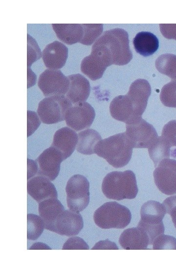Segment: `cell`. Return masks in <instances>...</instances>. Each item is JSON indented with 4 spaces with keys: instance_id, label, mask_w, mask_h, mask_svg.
I'll return each instance as SVG.
<instances>
[{
    "instance_id": "obj_23",
    "label": "cell",
    "mask_w": 176,
    "mask_h": 265,
    "mask_svg": "<svg viewBox=\"0 0 176 265\" xmlns=\"http://www.w3.org/2000/svg\"><path fill=\"white\" fill-rule=\"evenodd\" d=\"M78 136L77 151L84 155L95 154V146L102 140L99 132L94 130L88 129L79 132Z\"/></svg>"
},
{
    "instance_id": "obj_36",
    "label": "cell",
    "mask_w": 176,
    "mask_h": 265,
    "mask_svg": "<svg viewBox=\"0 0 176 265\" xmlns=\"http://www.w3.org/2000/svg\"><path fill=\"white\" fill-rule=\"evenodd\" d=\"M160 30L162 35L169 39L176 40V24H159Z\"/></svg>"
},
{
    "instance_id": "obj_21",
    "label": "cell",
    "mask_w": 176,
    "mask_h": 265,
    "mask_svg": "<svg viewBox=\"0 0 176 265\" xmlns=\"http://www.w3.org/2000/svg\"><path fill=\"white\" fill-rule=\"evenodd\" d=\"M52 26L58 38L67 45L80 42L83 38L82 24H52Z\"/></svg>"
},
{
    "instance_id": "obj_6",
    "label": "cell",
    "mask_w": 176,
    "mask_h": 265,
    "mask_svg": "<svg viewBox=\"0 0 176 265\" xmlns=\"http://www.w3.org/2000/svg\"><path fill=\"white\" fill-rule=\"evenodd\" d=\"M140 213L141 218L137 227L146 232L151 245L157 236L164 233L162 220L166 213L165 206L157 201L149 200L143 204Z\"/></svg>"
},
{
    "instance_id": "obj_33",
    "label": "cell",
    "mask_w": 176,
    "mask_h": 265,
    "mask_svg": "<svg viewBox=\"0 0 176 265\" xmlns=\"http://www.w3.org/2000/svg\"><path fill=\"white\" fill-rule=\"evenodd\" d=\"M63 250H88V244L79 237L69 238L64 244Z\"/></svg>"
},
{
    "instance_id": "obj_14",
    "label": "cell",
    "mask_w": 176,
    "mask_h": 265,
    "mask_svg": "<svg viewBox=\"0 0 176 265\" xmlns=\"http://www.w3.org/2000/svg\"><path fill=\"white\" fill-rule=\"evenodd\" d=\"M27 190L38 203L45 199L58 198L55 186L48 178L43 176H37L28 180Z\"/></svg>"
},
{
    "instance_id": "obj_39",
    "label": "cell",
    "mask_w": 176,
    "mask_h": 265,
    "mask_svg": "<svg viewBox=\"0 0 176 265\" xmlns=\"http://www.w3.org/2000/svg\"><path fill=\"white\" fill-rule=\"evenodd\" d=\"M29 249H51V248L44 243L37 242L34 243Z\"/></svg>"
},
{
    "instance_id": "obj_18",
    "label": "cell",
    "mask_w": 176,
    "mask_h": 265,
    "mask_svg": "<svg viewBox=\"0 0 176 265\" xmlns=\"http://www.w3.org/2000/svg\"><path fill=\"white\" fill-rule=\"evenodd\" d=\"M78 140L77 133L70 128L65 127L55 132L51 146L61 152L64 160L74 152Z\"/></svg>"
},
{
    "instance_id": "obj_12",
    "label": "cell",
    "mask_w": 176,
    "mask_h": 265,
    "mask_svg": "<svg viewBox=\"0 0 176 265\" xmlns=\"http://www.w3.org/2000/svg\"><path fill=\"white\" fill-rule=\"evenodd\" d=\"M95 117L94 108L88 102L78 103L66 111L65 120L67 126L75 131L89 128Z\"/></svg>"
},
{
    "instance_id": "obj_20",
    "label": "cell",
    "mask_w": 176,
    "mask_h": 265,
    "mask_svg": "<svg viewBox=\"0 0 176 265\" xmlns=\"http://www.w3.org/2000/svg\"><path fill=\"white\" fill-rule=\"evenodd\" d=\"M69 87L66 97L72 104L86 101L89 97L90 86L89 81L80 74L68 75Z\"/></svg>"
},
{
    "instance_id": "obj_34",
    "label": "cell",
    "mask_w": 176,
    "mask_h": 265,
    "mask_svg": "<svg viewBox=\"0 0 176 265\" xmlns=\"http://www.w3.org/2000/svg\"><path fill=\"white\" fill-rule=\"evenodd\" d=\"M162 204L165 206L166 213L171 216L173 222L176 228V195L166 198Z\"/></svg>"
},
{
    "instance_id": "obj_1",
    "label": "cell",
    "mask_w": 176,
    "mask_h": 265,
    "mask_svg": "<svg viewBox=\"0 0 176 265\" xmlns=\"http://www.w3.org/2000/svg\"><path fill=\"white\" fill-rule=\"evenodd\" d=\"M91 54L99 58L107 67L128 64L132 54L127 32L120 28L105 31L93 45Z\"/></svg>"
},
{
    "instance_id": "obj_25",
    "label": "cell",
    "mask_w": 176,
    "mask_h": 265,
    "mask_svg": "<svg viewBox=\"0 0 176 265\" xmlns=\"http://www.w3.org/2000/svg\"><path fill=\"white\" fill-rule=\"evenodd\" d=\"M171 147V145L161 136H158L149 146L148 153L155 167L162 160L170 158Z\"/></svg>"
},
{
    "instance_id": "obj_11",
    "label": "cell",
    "mask_w": 176,
    "mask_h": 265,
    "mask_svg": "<svg viewBox=\"0 0 176 265\" xmlns=\"http://www.w3.org/2000/svg\"><path fill=\"white\" fill-rule=\"evenodd\" d=\"M155 168L154 181L159 191L167 195H176V160L165 159Z\"/></svg>"
},
{
    "instance_id": "obj_16",
    "label": "cell",
    "mask_w": 176,
    "mask_h": 265,
    "mask_svg": "<svg viewBox=\"0 0 176 265\" xmlns=\"http://www.w3.org/2000/svg\"><path fill=\"white\" fill-rule=\"evenodd\" d=\"M68 53V50L65 45L55 41L45 46L42 53V57L46 67L59 70L65 66Z\"/></svg>"
},
{
    "instance_id": "obj_2",
    "label": "cell",
    "mask_w": 176,
    "mask_h": 265,
    "mask_svg": "<svg viewBox=\"0 0 176 265\" xmlns=\"http://www.w3.org/2000/svg\"><path fill=\"white\" fill-rule=\"evenodd\" d=\"M132 146L125 132L101 140L96 145L95 154L116 168L126 165L130 161Z\"/></svg>"
},
{
    "instance_id": "obj_7",
    "label": "cell",
    "mask_w": 176,
    "mask_h": 265,
    "mask_svg": "<svg viewBox=\"0 0 176 265\" xmlns=\"http://www.w3.org/2000/svg\"><path fill=\"white\" fill-rule=\"evenodd\" d=\"M72 106V104L65 95H54L42 100L37 112L43 123L55 124L65 120L66 111Z\"/></svg>"
},
{
    "instance_id": "obj_3",
    "label": "cell",
    "mask_w": 176,
    "mask_h": 265,
    "mask_svg": "<svg viewBox=\"0 0 176 265\" xmlns=\"http://www.w3.org/2000/svg\"><path fill=\"white\" fill-rule=\"evenodd\" d=\"M102 190L110 199L119 201L133 199L138 191L135 175L130 170L111 172L104 177Z\"/></svg>"
},
{
    "instance_id": "obj_22",
    "label": "cell",
    "mask_w": 176,
    "mask_h": 265,
    "mask_svg": "<svg viewBox=\"0 0 176 265\" xmlns=\"http://www.w3.org/2000/svg\"><path fill=\"white\" fill-rule=\"evenodd\" d=\"M135 51L144 56L154 54L158 49L159 41L153 33L148 31L139 32L133 39Z\"/></svg>"
},
{
    "instance_id": "obj_15",
    "label": "cell",
    "mask_w": 176,
    "mask_h": 265,
    "mask_svg": "<svg viewBox=\"0 0 176 265\" xmlns=\"http://www.w3.org/2000/svg\"><path fill=\"white\" fill-rule=\"evenodd\" d=\"M84 222L79 212L65 210L57 220L54 232L60 235L75 236L83 229Z\"/></svg>"
},
{
    "instance_id": "obj_31",
    "label": "cell",
    "mask_w": 176,
    "mask_h": 265,
    "mask_svg": "<svg viewBox=\"0 0 176 265\" xmlns=\"http://www.w3.org/2000/svg\"><path fill=\"white\" fill-rule=\"evenodd\" d=\"M42 55L40 48L35 39L27 34V67L40 59Z\"/></svg>"
},
{
    "instance_id": "obj_13",
    "label": "cell",
    "mask_w": 176,
    "mask_h": 265,
    "mask_svg": "<svg viewBox=\"0 0 176 265\" xmlns=\"http://www.w3.org/2000/svg\"><path fill=\"white\" fill-rule=\"evenodd\" d=\"M64 160L61 152L54 147L44 150L37 158V176H43L53 181L58 176L61 162Z\"/></svg>"
},
{
    "instance_id": "obj_35",
    "label": "cell",
    "mask_w": 176,
    "mask_h": 265,
    "mask_svg": "<svg viewBox=\"0 0 176 265\" xmlns=\"http://www.w3.org/2000/svg\"><path fill=\"white\" fill-rule=\"evenodd\" d=\"M41 124L37 113L33 111L27 110V137L31 135Z\"/></svg>"
},
{
    "instance_id": "obj_29",
    "label": "cell",
    "mask_w": 176,
    "mask_h": 265,
    "mask_svg": "<svg viewBox=\"0 0 176 265\" xmlns=\"http://www.w3.org/2000/svg\"><path fill=\"white\" fill-rule=\"evenodd\" d=\"M160 99L166 106L176 108V80H172L161 89Z\"/></svg>"
},
{
    "instance_id": "obj_17",
    "label": "cell",
    "mask_w": 176,
    "mask_h": 265,
    "mask_svg": "<svg viewBox=\"0 0 176 265\" xmlns=\"http://www.w3.org/2000/svg\"><path fill=\"white\" fill-rule=\"evenodd\" d=\"M121 247L126 250H145L150 245L149 237L142 229L133 227L125 229L119 238Z\"/></svg>"
},
{
    "instance_id": "obj_28",
    "label": "cell",
    "mask_w": 176,
    "mask_h": 265,
    "mask_svg": "<svg viewBox=\"0 0 176 265\" xmlns=\"http://www.w3.org/2000/svg\"><path fill=\"white\" fill-rule=\"evenodd\" d=\"M83 36L80 42L85 45L92 44L101 35L103 30L101 24H83Z\"/></svg>"
},
{
    "instance_id": "obj_19",
    "label": "cell",
    "mask_w": 176,
    "mask_h": 265,
    "mask_svg": "<svg viewBox=\"0 0 176 265\" xmlns=\"http://www.w3.org/2000/svg\"><path fill=\"white\" fill-rule=\"evenodd\" d=\"M64 211V206L57 199L49 198L38 203L39 213L44 222V229L53 232L56 222Z\"/></svg>"
},
{
    "instance_id": "obj_26",
    "label": "cell",
    "mask_w": 176,
    "mask_h": 265,
    "mask_svg": "<svg viewBox=\"0 0 176 265\" xmlns=\"http://www.w3.org/2000/svg\"><path fill=\"white\" fill-rule=\"evenodd\" d=\"M155 66L160 73L168 76L172 80H176V55H160L155 60Z\"/></svg>"
},
{
    "instance_id": "obj_30",
    "label": "cell",
    "mask_w": 176,
    "mask_h": 265,
    "mask_svg": "<svg viewBox=\"0 0 176 265\" xmlns=\"http://www.w3.org/2000/svg\"><path fill=\"white\" fill-rule=\"evenodd\" d=\"M152 245L154 250H176V238L171 236L161 234L154 239Z\"/></svg>"
},
{
    "instance_id": "obj_37",
    "label": "cell",
    "mask_w": 176,
    "mask_h": 265,
    "mask_svg": "<svg viewBox=\"0 0 176 265\" xmlns=\"http://www.w3.org/2000/svg\"><path fill=\"white\" fill-rule=\"evenodd\" d=\"M91 249H118L116 244L108 239L97 242Z\"/></svg>"
},
{
    "instance_id": "obj_5",
    "label": "cell",
    "mask_w": 176,
    "mask_h": 265,
    "mask_svg": "<svg viewBox=\"0 0 176 265\" xmlns=\"http://www.w3.org/2000/svg\"><path fill=\"white\" fill-rule=\"evenodd\" d=\"M95 224L102 229H123L132 219L130 210L115 201L108 202L98 208L93 214Z\"/></svg>"
},
{
    "instance_id": "obj_10",
    "label": "cell",
    "mask_w": 176,
    "mask_h": 265,
    "mask_svg": "<svg viewBox=\"0 0 176 265\" xmlns=\"http://www.w3.org/2000/svg\"><path fill=\"white\" fill-rule=\"evenodd\" d=\"M38 86L47 97L65 95L69 87V80L60 70L45 69L38 79Z\"/></svg>"
},
{
    "instance_id": "obj_4",
    "label": "cell",
    "mask_w": 176,
    "mask_h": 265,
    "mask_svg": "<svg viewBox=\"0 0 176 265\" xmlns=\"http://www.w3.org/2000/svg\"><path fill=\"white\" fill-rule=\"evenodd\" d=\"M151 93V87L145 79H137L130 85L126 95L118 96L122 108L128 118L136 120L142 117Z\"/></svg>"
},
{
    "instance_id": "obj_38",
    "label": "cell",
    "mask_w": 176,
    "mask_h": 265,
    "mask_svg": "<svg viewBox=\"0 0 176 265\" xmlns=\"http://www.w3.org/2000/svg\"><path fill=\"white\" fill-rule=\"evenodd\" d=\"M27 179L34 177L38 171V165L36 161L27 159Z\"/></svg>"
},
{
    "instance_id": "obj_8",
    "label": "cell",
    "mask_w": 176,
    "mask_h": 265,
    "mask_svg": "<svg viewBox=\"0 0 176 265\" xmlns=\"http://www.w3.org/2000/svg\"><path fill=\"white\" fill-rule=\"evenodd\" d=\"M66 202L68 209L79 212L89 202V183L84 176L76 174L68 180L66 187Z\"/></svg>"
},
{
    "instance_id": "obj_24",
    "label": "cell",
    "mask_w": 176,
    "mask_h": 265,
    "mask_svg": "<svg viewBox=\"0 0 176 265\" xmlns=\"http://www.w3.org/2000/svg\"><path fill=\"white\" fill-rule=\"evenodd\" d=\"M80 66L81 72L92 80L101 78L107 67L91 53L83 59Z\"/></svg>"
},
{
    "instance_id": "obj_32",
    "label": "cell",
    "mask_w": 176,
    "mask_h": 265,
    "mask_svg": "<svg viewBox=\"0 0 176 265\" xmlns=\"http://www.w3.org/2000/svg\"><path fill=\"white\" fill-rule=\"evenodd\" d=\"M161 136L172 147H176V120H171L164 125Z\"/></svg>"
},
{
    "instance_id": "obj_27",
    "label": "cell",
    "mask_w": 176,
    "mask_h": 265,
    "mask_svg": "<svg viewBox=\"0 0 176 265\" xmlns=\"http://www.w3.org/2000/svg\"><path fill=\"white\" fill-rule=\"evenodd\" d=\"M27 238L29 240H36L42 235L44 229V222L42 218L33 213L27 215Z\"/></svg>"
},
{
    "instance_id": "obj_9",
    "label": "cell",
    "mask_w": 176,
    "mask_h": 265,
    "mask_svg": "<svg viewBox=\"0 0 176 265\" xmlns=\"http://www.w3.org/2000/svg\"><path fill=\"white\" fill-rule=\"evenodd\" d=\"M125 133L132 147L137 148H148L158 136L153 125L142 117L126 124Z\"/></svg>"
}]
</instances>
